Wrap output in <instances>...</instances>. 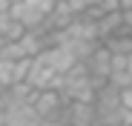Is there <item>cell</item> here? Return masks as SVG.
<instances>
[{
	"label": "cell",
	"instance_id": "cell-1",
	"mask_svg": "<svg viewBox=\"0 0 132 126\" xmlns=\"http://www.w3.org/2000/svg\"><path fill=\"white\" fill-rule=\"evenodd\" d=\"M52 9H55V0H20L9 12L17 23H23V29H40L49 20Z\"/></svg>",
	"mask_w": 132,
	"mask_h": 126
},
{
	"label": "cell",
	"instance_id": "cell-2",
	"mask_svg": "<svg viewBox=\"0 0 132 126\" xmlns=\"http://www.w3.org/2000/svg\"><path fill=\"white\" fill-rule=\"evenodd\" d=\"M63 106H66V100L57 89H37L32 95V109L37 112L40 120H49V118L63 120Z\"/></svg>",
	"mask_w": 132,
	"mask_h": 126
},
{
	"label": "cell",
	"instance_id": "cell-3",
	"mask_svg": "<svg viewBox=\"0 0 132 126\" xmlns=\"http://www.w3.org/2000/svg\"><path fill=\"white\" fill-rule=\"evenodd\" d=\"M63 123L66 126H98V109L86 100H66L63 106Z\"/></svg>",
	"mask_w": 132,
	"mask_h": 126
},
{
	"label": "cell",
	"instance_id": "cell-4",
	"mask_svg": "<svg viewBox=\"0 0 132 126\" xmlns=\"http://www.w3.org/2000/svg\"><path fill=\"white\" fill-rule=\"evenodd\" d=\"M83 63H86V72H89V77L95 80L98 89L103 86V83H109V72H112V52H109L103 43L86 57Z\"/></svg>",
	"mask_w": 132,
	"mask_h": 126
},
{
	"label": "cell",
	"instance_id": "cell-5",
	"mask_svg": "<svg viewBox=\"0 0 132 126\" xmlns=\"http://www.w3.org/2000/svg\"><path fill=\"white\" fill-rule=\"evenodd\" d=\"M26 83H29L32 89H57L60 75L49 66V63H43L40 57H32V66H29Z\"/></svg>",
	"mask_w": 132,
	"mask_h": 126
},
{
	"label": "cell",
	"instance_id": "cell-6",
	"mask_svg": "<svg viewBox=\"0 0 132 126\" xmlns=\"http://www.w3.org/2000/svg\"><path fill=\"white\" fill-rule=\"evenodd\" d=\"M95 26H98V37H101V43H103V40H109V37L126 32V26H123V12H109V14L98 17Z\"/></svg>",
	"mask_w": 132,
	"mask_h": 126
},
{
	"label": "cell",
	"instance_id": "cell-7",
	"mask_svg": "<svg viewBox=\"0 0 132 126\" xmlns=\"http://www.w3.org/2000/svg\"><path fill=\"white\" fill-rule=\"evenodd\" d=\"M23 23H17V20L12 17V12H0V37H6V40H17V37H23Z\"/></svg>",
	"mask_w": 132,
	"mask_h": 126
},
{
	"label": "cell",
	"instance_id": "cell-8",
	"mask_svg": "<svg viewBox=\"0 0 132 126\" xmlns=\"http://www.w3.org/2000/svg\"><path fill=\"white\" fill-rule=\"evenodd\" d=\"M103 46L112 55H132V34H129V29L115 34V37H109V40H103Z\"/></svg>",
	"mask_w": 132,
	"mask_h": 126
},
{
	"label": "cell",
	"instance_id": "cell-9",
	"mask_svg": "<svg viewBox=\"0 0 132 126\" xmlns=\"http://www.w3.org/2000/svg\"><path fill=\"white\" fill-rule=\"evenodd\" d=\"M14 83H20V77H17V60L0 57V86L9 89V86H14Z\"/></svg>",
	"mask_w": 132,
	"mask_h": 126
},
{
	"label": "cell",
	"instance_id": "cell-10",
	"mask_svg": "<svg viewBox=\"0 0 132 126\" xmlns=\"http://www.w3.org/2000/svg\"><path fill=\"white\" fill-rule=\"evenodd\" d=\"M121 103L132 112V86H126V89H121Z\"/></svg>",
	"mask_w": 132,
	"mask_h": 126
},
{
	"label": "cell",
	"instance_id": "cell-11",
	"mask_svg": "<svg viewBox=\"0 0 132 126\" xmlns=\"http://www.w3.org/2000/svg\"><path fill=\"white\" fill-rule=\"evenodd\" d=\"M123 26L132 32V9H129V12H123Z\"/></svg>",
	"mask_w": 132,
	"mask_h": 126
},
{
	"label": "cell",
	"instance_id": "cell-12",
	"mask_svg": "<svg viewBox=\"0 0 132 126\" xmlns=\"http://www.w3.org/2000/svg\"><path fill=\"white\" fill-rule=\"evenodd\" d=\"M40 126H66L63 120H55V118H49V120H40Z\"/></svg>",
	"mask_w": 132,
	"mask_h": 126
},
{
	"label": "cell",
	"instance_id": "cell-13",
	"mask_svg": "<svg viewBox=\"0 0 132 126\" xmlns=\"http://www.w3.org/2000/svg\"><path fill=\"white\" fill-rule=\"evenodd\" d=\"M132 9V0H121V12H129Z\"/></svg>",
	"mask_w": 132,
	"mask_h": 126
},
{
	"label": "cell",
	"instance_id": "cell-14",
	"mask_svg": "<svg viewBox=\"0 0 132 126\" xmlns=\"http://www.w3.org/2000/svg\"><path fill=\"white\" fill-rule=\"evenodd\" d=\"M9 3H12V6H14V3H20V0H9Z\"/></svg>",
	"mask_w": 132,
	"mask_h": 126
},
{
	"label": "cell",
	"instance_id": "cell-15",
	"mask_svg": "<svg viewBox=\"0 0 132 126\" xmlns=\"http://www.w3.org/2000/svg\"><path fill=\"white\" fill-rule=\"evenodd\" d=\"M3 92H6V89H3V86H0V97H3Z\"/></svg>",
	"mask_w": 132,
	"mask_h": 126
},
{
	"label": "cell",
	"instance_id": "cell-16",
	"mask_svg": "<svg viewBox=\"0 0 132 126\" xmlns=\"http://www.w3.org/2000/svg\"><path fill=\"white\" fill-rule=\"evenodd\" d=\"M32 126H40V120H37V123H32Z\"/></svg>",
	"mask_w": 132,
	"mask_h": 126
},
{
	"label": "cell",
	"instance_id": "cell-17",
	"mask_svg": "<svg viewBox=\"0 0 132 126\" xmlns=\"http://www.w3.org/2000/svg\"><path fill=\"white\" fill-rule=\"evenodd\" d=\"M129 34H132V32H129Z\"/></svg>",
	"mask_w": 132,
	"mask_h": 126
}]
</instances>
